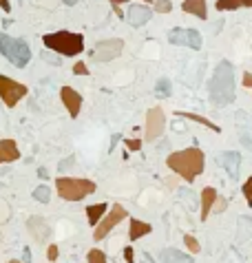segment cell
<instances>
[{"label": "cell", "instance_id": "1", "mask_svg": "<svg viewBox=\"0 0 252 263\" xmlns=\"http://www.w3.org/2000/svg\"><path fill=\"white\" fill-rule=\"evenodd\" d=\"M208 93L215 106H228L235 102V66L228 60H221L217 64L208 82Z\"/></svg>", "mask_w": 252, "mask_h": 263}, {"label": "cell", "instance_id": "2", "mask_svg": "<svg viewBox=\"0 0 252 263\" xmlns=\"http://www.w3.org/2000/svg\"><path fill=\"white\" fill-rule=\"evenodd\" d=\"M204 164H206L204 151H199L195 146L184 148V151H177V153H170L168 157H166V166L186 181H195L199 175L204 173Z\"/></svg>", "mask_w": 252, "mask_h": 263}, {"label": "cell", "instance_id": "3", "mask_svg": "<svg viewBox=\"0 0 252 263\" xmlns=\"http://www.w3.org/2000/svg\"><path fill=\"white\" fill-rule=\"evenodd\" d=\"M42 42L49 46L51 51L60 53V56H78L84 51V38L82 33H71V31H56L46 33Z\"/></svg>", "mask_w": 252, "mask_h": 263}, {"label": "cell", "instance_id": "4", "mask_svg": "<svg viewBox=\"0 0 252 263\" xmlns=\"http://www.w3.org/2000/svg\"><path fill=\"white\" fill-rule=\"evenodd\" d=\"M0 53L9 60L11 64H16L18 69H24L31 62V49L22 38H13L0 31Z\"/></svg>", "mask_w": 252, "mask_h": 263}, {"label": "cell", "instance_id": "5", "mask_svg": "<svg viewBox=\"0 0 252 263\" xmlns=\"http://www.w3.org/2000/svg\"><path fill=\"white\" fill-rule=\"evenodd\" d=\"M58 195L66 201H80L86 195L95 193V184L91 179H78V177H58L56 179Z\"/></svg>", "mask_w": 252, "mask_h": 263}, {"label": "cell", "instance_id": "6", "mask_svg": "<svg viewBox=\"0 0 252 263\" xmlns=\"http://www.w3.org/2000/svg\"><path fill=\"white\" fill-rule=\"evenodd\" d=\"M27 95V86L16 82V80L7 78V76H0V98H3V102L13 109L20 100Z\"/></svg>", "mask_w": 252, "mask_h": 263}, {"label": "cell", "instance_id": "7", "mask_svg": "<svg viewBox=\"0 0 252 263\" xmlns=\"http://www.w3.org/2000/svg\"><path fill=\"white\" fill-rule=\"evenodd\" d=\"M124 49V42L119 38H111V40H102V42L95 44V49L91 51V58L95 60V62L104 64V62H111V60H115L119 53Z\"/></svg>", "mask_w": 252, "mask_h": 263}, {"label": "cell", "instance_id": "8", "mask_svg": "<svg viewBox=\"0 0 252 263\" xmlns=\"http://www.w3.org/2000/svg\"><path fill=\"white\" fill-rule=\"evenodd\" d=\"M126 217H129V212H126V208H124V206H119V204H115V206L111 208V212H109V214H106V217L102 219V224H97V226H95V232H93V239H95V241L104 239L106 234H109V232L113 230V228H115V226L119 224V221L126 219Z\"/></svg>", "mask_w": 252, "mask_h": 263}, {"label": "cell", "instance_id": "9", "mask_svg": "<svg viewBox=\"0 0 252 263\" xmlns=\"http://www.w3.org/2000/svg\"><path fill=\"white\" fill-rule=\"evenodd\" d=\"M168 42L177 46H190V49L199 51L204 44L201 33L197 29H170L168 31Z\"/></svg>", "mask_w": 252, "mask_h": 263}, {"label": "cell", "instance_id": "10", "mask_svg": "<svg viewBox=\"0 0 252 263\" xmlns=\"http://www.w3.org/2000/svg\"><path fill=\"white\" fill-rule=\"evenodd\" d=\"M164 126H166V117H164V111L155 106L146 113V135L144 139L146 141H155L159 135L164 133Z\"/></svg>", "mask_w": 252, "mask_h": 263}, {"label": "cell", "instance_id": "11", "mask_svg": "<svg viewBox=\"0 0 252 263\" xmlns=\"http://www.w3.org/2000/svg\"><path fill=\"white\" fill-rule=\"evenodd\" d=\"M60 98H62V104L66 106L69 115L75 119L80 115V109H82V95L75 89H71V86H62L60 89Z\"/></svg>", "mask_w": 252, "mask_h": 263}, {"label": "cell", "instance_id": "12", "mask_svg": "<svg viewBox=\"0 0 252 263\" xmlns=\"http://www.w3.org/2000/svg\"><path fill=\"white\" fill-rule=\"evenodd\" d=\"M27 230L31 232V237L36 239L38 244H44L51 234V228L42 217H29V221H27Z\"/></svg>", "mask_w": 252, "mask_h": 263}, {"label": "cell", "instance_id": "13", "mask_svg": "<svg viewBox=\"0 0 252 263\" xmlns=\"http://www.w3.org/2000/svg\"><path fill=\"white\" fill-rule=\"evenodd\" d=\"M219 164L225 168V173H228L232 179H237L239 177V168H241V153L228 151V153L219 155Z\"/></svg>", "mask_w": 252, "mask_h": 263}, {"label": "cell", "instance_id": "14", "mask_svg": "<svg viewBox=\"0 0 252 263\" xmlns=\"http://www.w3.org/2000/svg\"><path fill=\"white\" fill-rule=\"evenodd\" d=\"M150 18H153V9L146 5H133L129 9V16H126L131 27H142V25L148 22Z\"/></svg>", "mask_w": 252, "mask_h": 263}, {"label": "cell", "instance_id": "15", "mask_svg": "<svg viewBox=\"0 0 252 263\" xmlns=\"http://www.w3.org/2000/svg\"><path fill=\"white\" fill-rule=\"evenodd\" d=\"M20 157L18 144L13 139H0V164H9Z\"/></svg>", "mask_w": 252, "mask_h": 263}, {"label": "cell", "instance_id": "16", "mask_svg": "<svg viewBox=\"0 0 252 263\" xmlns=\"http://www.w3.org/2000/svg\"><path fill=\"white\" fill-rule=\"evenodd\" d=\"M215 204H217V190L212 186H206L201 190V221L208 219V214L212 208H215Z\"/></svg>", "mask_w": 252, "mask_h": 263}, {"label": "cell", "instance_id": "17", "mask_svg": "<svg viewBox=\"0 0 252 263\" xmlns=\"http://www.w3.org/2000/svg\"><path fill=\"white\" fill-rule=\"evenodd\" d=\"M182 9L186 13H192V16H197L199 20H206L208 18V9H206V0H184Z\"/></svg>", "mask_w": 252, "mask_h": 263}, {"label": "cell", "instance_id": "18", "mask_svg": "<svg viewBox=\"0 0 252 263\" xmlns=\"http://www.w3.org/2000/svg\"><path fill=\"white\" fill-rule=\"evenodd\" d=\"M150 224H146V221H139V219H133L131 221V228H129V239L131 241H137L146 237V234H150Z\"/></svg>", "mask_w": 252, "mask_h": 263}, {"label": "cell", "instance_id": "19", "mask_svg": "<svg viewBox=\"0 0 252 263\" xmlns=\"http://www.w3.org/2000/svg\"><path fill=\"white\" fill-rule=\"evenodd\" d=\"M162 263H192V257L175 250V248H166L162 250Z\"/></svg>", "mask_w": 252, "mask_h": 263}, {"label": "cell", "instance_id": "20", "mask_svg": "<svg viewBox=\"0 0 252 263\" xmlns=\"http://www.w3.org/2000/svg\"><path fill=\"white\" fill-rule=\"evenodd\" d=\"M241 7H252V0H217L219 11H235Z\"/></svg>", "mask_w": 252, "mask_h": 263}, {"label": "cell", "instance_id": "21", "mask_svg": "<svg viewBox=\"0 0 252 263\" xmlns=\"http://www.w3.org/2000/svg\"><path fill=\"white\" fill-rule=\"evenodd\" d=\"M106 204H95V206H89L86 208V217H89V224L91 226H97L99 224V219L104 217V212H106Z\"/></svg>", "mask_w": 252, "mask_h": 263}, {"label": "cell", "instance_id": "22", "mask_svg": "<svg viewBox=\"0 0 252 263\" xmlns=\"http://www.w3.org/2000/svg\"><path fill=\"white\" fill-rule=\"evenodd\" d=\"M175 115H179V117H186V119H192V122H199L201 126H208L210 131H215V133H221V129H219L217 124H212L210 119H206V117H201V115H195V113H175Z\"/></svg>", "mask_w": 252, "mask_h": 263}, {"label": "cell", "instance_id": "23", "mask_svg": "<svg viewBox=\"0 0 252 263\" xmlns=\"http://www.w3.org/2000/svg\"><path fill=\"white\" fill-rule=\"evenodd\" d=\"M170 93H172V86H170V80H157V84H155V95L157 98H170Z\"/></svg>", "mask_w": 252, "mask_h": 263}, {"label": "cell", "instance_id": "24", "mask_svg": "<svg viewBox=\"0 0 252 263\" xmlns=\"http://www.w3.org/2000/svg\"><path fill=\"white\" fill-rule=\"evenodd\" d=\"M31 197L38 199L40 204H49V201H51V190H49V186H38L36 190L31 193Z\"/></svg>", "mask_w": 252, "mask_h": 263}, {"label": "cell", "instance_id": "25", "mask_svg": "<svg viewBox=\"0 0 252 263\" xmlns=\"http://www.w3.org/2000/svg\"><path fill=\"white\" fill-rule=\"evenodd\" d=\"M184 244H186V248L190 250V254H199V252H201V246H199V241L192 237V234H186V237H184Z\"/></svg>", "mask_w": 252, "mask_h": 263}, {"label": "cell", "instance_id": "26", "mask_svg": "<svg viewBox=\"0 0 252 263\" xmlns=\"http://www.w3.org/2000/svg\"><path fill=\"white\" fill-rule=\"evenodd\" d=\"M89 263H106V254L97 248H93V250H89Z\"/></svg>", "mask_w": 252, "mask_h": 263}, {"label": "cell", "instance_id": "27", "mask_svg": "<svg viewBox=\"0 0 252 263\" xmlns=\"http://www.w3.org/2000/svg\"><path fill=\"white\" fill-rule=\"evenodd\" d=\"M241 190H243V197H245V201H248V206H252V175L245 179V184L241 186Z\"/></svg>", "mask_w": 252, "mask_h": 263}, {"label": "cell", "instance_id": "28", "mask_svg": "<svg viewBox=\"0 0 252 263\" xmlns=\"http://www.w3.org/2000/svg\"><path fill=\"white\" fill-rule=\"evenodd\" d=\"M170 9H172V3H170V0H155V11L168 13Z\"/></svg>", "mask_w": 252, "mask_h": 263}, {"label": "cell", "instance_id": "29", "mask_svg": "<svg viewBox=\"0 0 252 263\" xmlns=\"http://www.w3.org/2000/svg\"><path fill=\"white\" fill-rule=\"evenodd\" d=\"M42 60L46 64H51V66H60V64H62V60H60L58 56H53V53H49V51H42Z\"/></svg>", "mask_w": 252, "mask_h": 263}, {"label": "cell", "instance_id": "30", "mask_svg": "<svg viewBox=\"0 0 252 263\" xmlns=\"http://www.w3.org/2000/svg\"><path fill=\"white\" fill-rule=\"evenodd\" d=\"M73 73H75V76H89V66H86L84 62H78L75 66H73Z\"/></svg>", "mask_w": 252, "mask_h": 263}, {"label": "cell", "instance_id": "31", "mask_svg": "<svg viewBox=\"0 0 252 263\" xmlns=\"http://www.w3.org/2000/svg\"><path fill=\"white\" fill-rule=\"evenodd\" d=\"M46 259H49V261L58 259V246L56 244H49V248H46Z\"/></svg>", "mask_w": 252, "mask_h": 263}, {"label": "cell", "instance_id": "32", "mask_svg": "<svg viewBox=\"0 0 252 263\" xmlns=\"http://www.w3.org/2000/svg\"><path fill=\"white\" fill-rule=\"evenodd\" d=\"M124 144L129 151H139V148H142V141L139 139H124Z\"/></svg>", "mask_w": 252, "mask_h": 263}, {"label": "cell", "instance_id": "33", "mask_svg": "<svg viewBox=\"0 0 252 263\" xmlns=\"http://www.w3.org/2000/svg\"><path fill=\"white\" fill-rule=\"evenodd\" d=\"M215 212H223L225 210V199H221V197H217V204H215V208H212Z\"/></svg>", "mask_w": 252, "mask_h": 263}, {"label": "cell", "instance_id": "34", "mask_svg": "<svg viewBox=\"0 0 252 263\" xmlns=\"http://www.w3.org/2000/svg\"><path fill=\"white\" fill-rule=\"evenodd\" d=\"M124 263H133V248L131 246L124 248Z\"/></svg>", "mask_w": 252, "mask_h": 263}, {"label": "cell", "instance_id": "35", "mask_svg": "<svg viewBox=\"0 0 252 263\" xmlns=\"http://www.w3.org/2000/svg\"><path fill=\"white\" fill-rule=\"evenodd\" d=\"M243 86L252 89V73H250V71H245V73H243Z\"/></svg>", "mask_w": 252, "mask_h": 263}, {"label": "cell", "instance_id": "36", "mask_svg": "<svg viewBox=\"0 0 252 263\" xmlns=\"http://www.w3.org/2000/svg\"><path fill=\"white\" fill-rule=\"evenodd\" d=\"M73 164H75V157H73V155H71V157H69V159L60 161V168H62V171H64V168H69V166H73Z\"/></svg>", "mask_w": 252, "mask_h": 263}, {"label": "cell", "instance_id": "37", "mask_svg": "<svg viewBox=\"0 0 252 263\" xmlns=\"http://www.w3.org/2000/svg\"><path fill=\"white\" fill-rule=\"evenodd\" d=\"M0 9H5V11H11V3H9V0H0Z\"/></svg>", "mask_w": 252, "mask_h": 263}, {"label": "cell", "instance_id": "38", "mask_svg": "<svg viewBox=\"0 0 252 263\" xmlns=\"http://www.w3.org/2000/svg\"><path fill=\"white\" fill-rule=\"evenodd\" d=\"M119 3H131V0H111V5H113V7H117Z\"/></svg>", "mask_w": 252, "mask_h": 263}, {"label": "cell", "instance_id": "39", "mask_svg": "<svg viewBox=\"0 0 252 263\" xmlns=\"http://www.w3.org/2000/svg\"><path fill=\"white\" fill-rule=\"evenodd\" d=\"M38 175H40V177H42V179H46V171H44V168H40Z\"/></svg>", "mask_w": 252, "mask_h": 263}, {"label": "cell", "instance_id": "40", "mask_svg": "<svg viewBox=\"0 0 252 263\" xmlns=\"http://www.w3.org/2000/svg\"><path fill=\"white\" fill-rule=\"evenodd\" d=\"M64 5H69V7H73V5H78V0H64Z\"/></svg>", "mask_w": 252, "mask_h": 263}, {"label": "cell", "instance_id": "41", "mask_svg": "<svg viewBox=\"0 0 252 263\" xmlns=\"http://www.w3.org/2000/svg\"><path fill=\"white\" fill-rule=\"evenodd\" d=\"M9 263H22V261H18V259H11Z\"/></svg>", "mask_w": 252, "mask_h": 263}, {"label": "cell", "instance_id": "42", "mask_svg": "<svg viewBox=\"0 0 252 263\" xmlns=\"http://www.w3.org/2000/svg\"><path fill=\"white\" fill-rule=\"evenodd\" d=\"M144 3H153V0H144Z\"/></svg>", "mask_w": 252, "mask_h": 263}, {"label": "cell", "instance_id": "43", "mask_svg": "<svg viewBox=\"0 0 252 263\" xmlns=\"http://www.w3.org/2000/svg\"><path fill=\"white\" fill-rule=\"evenodd\" d=\"M0 188H5V184H0Z\"/></svg>", "mask_w": 252, "mask_h": 263}]
</instances>
